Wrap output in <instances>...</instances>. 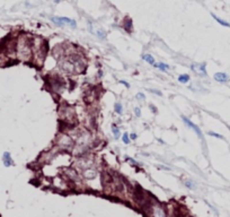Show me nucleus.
Segmentation results:
<instances>
[{
  "label": "nucleus",
  "instance_id": "obj_13",
  "mask_svg": "<svg viewBox=\"0 0 230 217\" xmlns=\"http://www.w3.org/2000/svg\"><path fill=\"white\" fill-rule=\"evenodd\" d=\"M122 140H123V143H125V144H129V143H130L129 135H128V134H124V136L122 137Z\"/></svg>",
  "mask_w": 230,
  "mask_h": 217
},
{
  "label": "nucleus",
  "instance_id": "obj_11",
  "mask_svg": "<svg viewBox=\"0 0 230 217\" xmlns=\"http://www.w3.org/2000/svg\"><path fill=\"white\" fill-rule=\"evenodd\" d=\"M112 131H113V134L115 136V138H119L120 137V130H119V128L116 127V126H112Z\"/></svg>",
  "mask_w": 230,
  "mask_h": 217
},
{
  "label": "nucleus",
  "instance_id": "obj_3",
  "mask_svg": "<svg viewBox=\"0 0 230 217\" xmlns=\"http://www.w3.org/2000/svg\"><path fill=\"white\" fill-rule=\"evenodd\" d=\"M192 69L197 72L199 75L201 76H205L206 75V69H205V63H202V65H193L192 66Z\"/></svg>",
  "mask_w": 230,
  "mask_h": 217
},
{
  "label": "nucleus",
  "instance_id": "obj_1",
  "mask_svg": "<svg viewBox=\"0 0 230 217\" xmlns=\"http://www.w3.org/2000/svg\"><path fill=\"white\" fill-rule=\"evenodd\" d=\"M51 20L53 23H55L56 25H64V24H67V25H71L72 27H76V25H77L73 19L68 18V17H52Z\"/></svg>",
  "mask_w": 230,
  "mask_h": 217
},
{
  "label": "nucleus",
  "instance_id": "obj_6",
  "mask_svg": "<svg viewBox=\"0 0 230 217\" xmlns=\"http://www.w3.org/2000/svg\"><path fill=\"white\" fill-rule=\"evenodd\" d=\"M142 59L143 60H146L148 63L150 65H153L155 66V59H153V57H151V54H145L143 57H142Z\"/></svg>",
  "mask_w": 230,
  "mask_h": 217
},
{
  "label": "nucleus",
  "instance_id": "obj_18",
  "mask_svg": "<svg viewBox=\"0 0 230 217\" xmlns=\"http://www.w3.org/2000/svg\"><path fill=\"white\" fill-rule=\"evenodd\" d=\"M121 83H122V84H124V85H125V86H126V87H129V84H126V83H125V81H121Z\"/></svg>",
  "mask_w": 230,
  "mask_h": 217
},
{
  "label": "nucleus",
  "instance_id": "obj_9",
  "mask_svg": "<svg viewBox=\"0 0 230 217\" xmlns=\"http://www.w3.org/2000/svg\"><path fill=\"white\" fill-rule=\"evenodd\" d=\"M155 217H165V214H164V212H162L161 208H156L155 209Z\"/></svg>",
  "mask_w": 230,
  "mask_h": 217
},
{
  "label": "nucleus",
  "instance_id": "obj_17",
  "mask_svg": "<svg viewBox=\"0 0 230 217\" xmlns=\"http://www.w3.org/2000/svg\"><path fill=\"white\" fill-rule=\"evenodd\" d=\"M136 96H138V97H140V98H142V100H143V98H145V95H143V94H141V93H139V94L136 95Z\"/></svg>",
  "mask_w": 230,
  "mask_h": 217
},
{
  "label": "nucleus",
  "instance_id": "obj_16",
  "mask_svg": "<svg viewBox=\"0 0 230 217\" xmlns=\"http://www.w3.org/2000/svg\"><path fill=\"white\" fill-rule=\"evenodd\" d=\"M130 137H131V139H132V140H135V139H136V135H135V134H132V135L130 136Z\"/></svg>",
  "mask_w": 230,
  "mask_h": 217
},
{
  "label": "nucleus",
  "instance_id": "obj_7",
  "mask_svg": "<svg viewBox=\"0 0 230 217\" xmlns=\"http://www.w3.org/2000/svg\"><path fill=\"white\" fill-rule=\"evenodd\" d=\"M3 162H5V165H7V166H9V165L13 163L9 153H5V155H3Z\"/></svg>",
  "mask_w": 230,
  "mask_h": 217
},
{
  "label": "nucleus",
  "instance_id": "obj_2",
  "mask_svg": "<svg viewBox=\"0 0 230 217\" xmlns=\"http://www.w3.org/2000/svg\"><path fill=\"white\" fill-rule=\"evenodd\" d=\"M182 119H183L184 123H185V124H186L189 128L193 129V130H194V131L197 134V136H199V138H200V139H202V138H203L202 131H201V129H200V128H199L196 124H194V123H193L192 121H189V119H187V118H185V117H182Z\"/></svg>",
  "mask_w": 230,
  "mask_h": 217
},
{
  "label": "nucleus",
  "instance_id": "obj_12",
  "mask_svg": "<svg viewBox=\"0 0 230 217\" xmlns=\"http://www.w3.org/2000/svg\"><path fill=\"white\" fill-rule=\"evenodd\" d=\"M115 111H116V113H119V114H121L122 113V104L121 103H116V104H115Z\"/></svg>",
  "mask_w": 230,
  "mask_h": 217
},
{
  "label": "nucleus",
  "instance_id": "obj_14",
  "mask_svg": "<svg viewBox=\"0 0 230 217\" xmlns=\"http://www.w3.org/2000/svg\"><path fill=\"white\" fill-rule=\"evenodd\" d=\"M209 135L213 136V137H216V138H221V139H222V136L218 135V134H216V132H212V131H210V132H209Z\"/></svg>",
  "mask_w": 230,
  "mask_h": 217
},
{
  "label": "nucleus",
  "instance_id": "obj_8",
  "mask_svg": "<svg viewBox=\"0 0 230 217\" xmlns=\"http://www.w3.org/2000/svg\"><path fill=\"white\" fill-rule=\"evenodd\" d=\"M189 81V75H180V76L178 77V81L182 83V84H185V83H187Z\"/></svg>",
  "mask_w": 230,
  "mask_h": 217
},
{
  "label": "nucleus",
  "instance_id": "obj_4",
  "mask_svg": "<svg viewBox=\"0 0 230 217\" xmlns=\"http://www.w3.org/2000/svg\"><path fill=\"white\" fill-rule=\"evenodd\" d=\"M214 79L216 81H219V83H226L228 81V76L225 72H216L214 75Z\"/></svg>",
  "mask_w": 230,
  "mask_h": 217
},
{
  "label": "nucleus",
  "instance_id": "obj_5",
  "mask_svg": "<svg viewBox=\"0 0 230 217\" xmlns=\"http://www.w3.org/2000/svg\"><path fill=\"white\" fill-rule=\"evenodd\" d=\"M212 17L216 19V22L220 24V25H222V26H226V27H230V24L228 23V22H225V20H222V19H220L218 16H216L214 14H212Z\"/></svg>",
  "mask_w": 230,
  "mask_h": 217
},
{
  "label": "nucleus",
  "instance_id": "obj_15",
  "mask_svg": "<svg viewBox=\"0 0 230 217\" xmlns=\"http://www.w3.org/2000/svg\"><path fill=\"white\" fill-rule=\"evenodd\" d=\"M134 112H135V114H136V115H138V117H139V115H140V110H139V108H136L134 110Z\"/></svg>",
  "mask_w": 230,
  "mask_h": 217
},
{
  "label": "nucleus",
  "instance_id": "obj_10",
  "mask_svg": "<svg viewBox=\"0 0 230 217\" xmlns=\"http://www.w3.org/2000/svg\"><path fill=\"white\" fill-rule=\"evenodd\" d=\"M155 67H157V68H159L160 70H162V71H165L166 69H168L169 68V66L168 65H165V63H155Z\"/></svg>",
  "mask_w": 230,
  "mask_h": 217
}]
</instances>
